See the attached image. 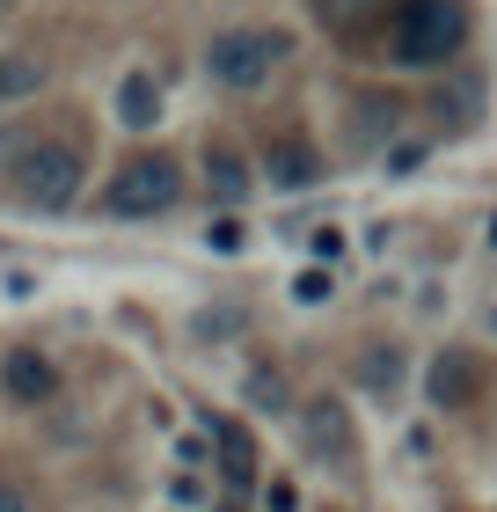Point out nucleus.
<instances>
[{
    "instance_id": "nucleus-1",
    "label": "nucleus",
    "mask_w": 497,
    "mask_h": 512,
    "mask_svg": "<svg viewBox=\"0 0 497 512\" xmlns=\"http://www.w3.org/2000/svg\"><path fill=\"white\" fill-rule=\"evenodd\" d=\"M81 176H88V154L74 132H59V125H8L0 132V183L30 213H66L81 198Z\"/></svg>"
},
{
    "instance_id": "nucleus-3",
    "label": "nucleus",
    "mask_w": 497,
    "mask_h": 512,
    "mask_svg": "<svg viewBox=\"0 0 497 512\" xmlns=\"http://www.w3.org/2000/svg\"><path fill=\"white\" fill-rule=\"evenodd\" d=\"M176 198H183V161L176 154L139 147V154L117 161V176H110V213L117 220H154V213H169Z\"/></svg>"
},
{
    "instance_id": "nucleus-4",
    "label": "nucleus",
    "mask_w": 497,
    "mask_h": 512,
    "mask_svg": "<svg viewBox=\"0 0 497 512\" xmlns=\"http://www.w3.org/2000/svg\"><path fill=\"white\" fill-rule=\"evenodd\" d=\"M461 37H468V8L461 0H410V8L395 15V59H410V66L454 59Z\"/></svg>"
},
{
    "instance_id": "nucleus-9",
    "label": "nucleus",
    "mask_w": 497,
    "mask_h": 512,
    "mask_svg": "<svg viewBox=\"0 0 497 512\" xmlns=\"http://www.w3.org/2000/svg\"><path fill=\"white\" fill-rule=\"evenodd\" d=\"M205 191L227 198V205L249 191V161H242V147H234V139H220V132L205 139Z\"/></svg>"
},
{
    "instance_id": "nucleus-2",
    "label": "nucleus",
    "mask_w": 497,
    "mask_h": 512,
    "mask_svg": "<svg viewBox=\"0 0 497 512\" xmlns=\"http://www.w3.org/2000/svg\"><path fill=\"white\" fill-rule=\"evenodd\" d=\"M293 59V30H278V22H234V30H220L205 44V66L220 88H264L271 74H286Z\"/></svg>"
},
{
    "instance_id": "nucleus-12",
    "label": "nucleus",
    "mask_w": 497,
    "mask_h": 512,
    "mask_svg": "<svg viewBox=\"0 0 497 512\" xmlns=\"http://www.w3.org/2000/svg\"><path fill=\"white\" fill-rule=\"evenodd\" d=\"M212 439H220V461H227V476L242 483V476L256 469V439H249L242 425H212Z\"/></svg>"
},
{
    "instance_id": "nucleus-7",
    "label": "nucleus",
    "mask_w": 497,
    "mask_h": 512,
    "mask_svg": "<svg viewBox=\"0 0 497 512\" xmlns=\"http://www.w3.org/2000/svg\"><path fill=\"white\" fill-rule=\"evenodd\" d=\"M0 395H8V403H52L59 395V366L22 344V352L0 359Z\"/></svg>"
},
{
    "instance_id": "nucleus-11",
    "label": "nucleus",
    "mask_w": 497,
    "mask_h": 512,
    "mask_svg": "<svg viewBox=\"0 0 497 512\" xmlns=\"http://www.w3.org/2000/svg\"><path fill=\"white\" fill-rule=\"evenodd\" d=\"M117 118H125L132 132H147V125L161 118V88H154V74H125V88H117Z\"/></svg>"
},
{
    "instance_id": "nucleus-10",
    "label": "nucleus",
    "mask_w": 497,
    "mask_h": 512,
    "mask_svg": "<svg viewBox=\"0 0 497 512\" xmlns=\"http://www.w3.org/2000/svg\"><path fill=\"white\" fill-rule=\"evenodd\" d=\"M395 125H402V103H395V96H381V88L351 96V139H359V147H381Z\"/></svg>"
},
{
    "instance_id": "nucleus-14",
    "label": "nucleus",
    "mask_w": 497,
    "mask_h": 512,
    "mask_svg": "<svg viewBox=\"0 0 497 512\" xmlns=\"http://www.w3.org/2000/svg\"><path fill=\"white\" fill-rule=\"evenodd\" d=\"M0 512H44V505H37V491L22 476H0Z\"/></svg>"
},
{
    "instance_id": "nucleus-6",
    "label": "nucleus",
    "mask_w": 497,
    "mask_h": 512,
    "mask_svg": "<svg viewBox=\"0 0 497 512\" xmlns=\"http://www.w3.org/2000/svg\"><path fill=\"white\" fill-rule=\"evenodd\" d=\"M476 388H483V359L461 352V344H454V352H439L432 374H424V395H432L439 410H468V403H476Z\"/></svg>"
},
{
    "instance_id": "nucleus-17",
    "label": "nucleus",
    "mask_w": 497,
    "mask_h": 512,
    "mask_svg": "<svg viewBox=\"0 0 497 512\" xmlns=\"http://www.w3.org/2000/svg\"><path fill=\"white\" fill-rule=\"evenodd\" d=\"M490 242H497V220H490Z\"/></svg>"
},
{
    "instance_id": "nucleus-16",
    "label": "nucleus",
    "mask_w": 497,
    "mask_h": 512,
    "mask_svg": "<svg viewBox=\"0 0 497 512\" xmlns=\"http://www.w3.org/2000/svg\"><path fill=\"white\" fill-rule=\"evenodd\" d=\"M307 249H315L322 264H337V256H344V235H337V227H315V235H307Z\"/></svg>"
},
{
    "instance_id": "nucleus-15",
    "label": "nucleus",
    "mask_w": 497,
    "mask_h": 512,
    "mask_svg": "<svg viewBox=\"0 0 497 512\" xmlns=\"http://www.w3.org/2000/svg\"><path fill=\"white\" fill-rule=\"evenodd\" d=\"M366 388L373 395H395V352H366Z\"/></svg>"
},
{
    "instance_id": "nucleus-13",
    "label": "nucleus",
    "mask_w": 497,
    "mask_h": 512,
    "mask_svg": "<svg viewBox=\"0 0 497 512\" xmlns=\"http://www.w3.org/2000/svg\"><path fill=\"white\" fill-rule=\"evenodd\" d=\"M37 81H44V74H37L30 59H0V103H8V96H30Z\"/></svg>"
},
{
    "instance_id": "nucleus-8",
    "label": "nucleus",
    "mask_w": 497,
    "mask_h": 512,
    "mask_svg": "<svg viewBox=\"0 0 497 512\" xmlns=\"http://www.w3.org/2000/svg\"><path fill=\"white\" fill-rule=\"evenodd\" d=\"M264 169H271L278 191H307V183H322V154L307 147V139L278 132V139H271V154H264Z\"/></svg>"
},
{
    "instance_id": "nucleus-5",
    "label": "nucleus",
    "mask_w": 497,
    "mask_h": 512,
    "mask_svg": "<svg viewBox=\"0 0 497 512\" xmlns=\"http://www.w3.org/2000/svg\"><path fill=\"white\" fill-rule=\"evenodd\" d=\"M300 447L322 461V469H359V425H351V410L337 395H315V403L300 410Z\"/></svg>"
}]
</instances>
